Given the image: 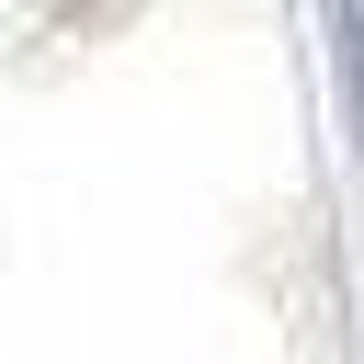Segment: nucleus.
Instances as JSON below:
<instances>
[{"label": "nucleus", "mask_w": 364, "mask_h": 364, "mask_svg": "<svg viewBox=\"0 0 364 364\" xmlns=\"http://www.w3.org/2000/svg\"><path fill=\"white\" fill-rule=\"evenodd\" d=\"M330 34H341V102H353V148H364V0H330Z\"/></svg>", "instance_id": "obj_1"}]
</instances>
